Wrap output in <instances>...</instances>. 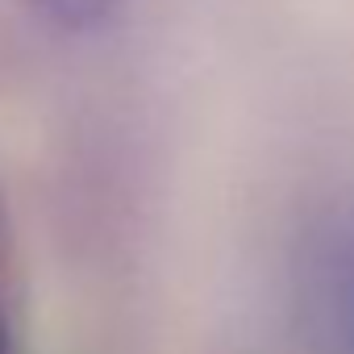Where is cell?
<instances>
[{
    "instance_id": "obj_3",
    "label": "cell",
    "mask_w": 354,
    "mask_h": 354,
    "mask_svg": "<svg viewBox=\"0 0 354 354\" xmlns=\"http://www.w3.org/2000/svg\"><path fill=\"white\" fill-rule=\"evenodd\" d=\"M0 354H9V317H5V300H0Z\"/></svg>"
},
{
    "instance_id": "obj_2",
    "label": "cell",
    "mask_w": 354,
    "mask_h": 354,
    "mask_svg": "<svg viewBox=\"0 0 354 354\" xmlns=\"http://www.w3.org/2000/svg\"><path fill=\"white\" fill-rule=\"evenodd\" d=\"M30 5L59 30H92L117 13L121 0H30Z\"/></svg>"
},
{
    "instance_id": "obj_1",
    "label": "cell",
    "mask_w": 354,
    "mask_h": 354,
    "mask_svg": "<svg viewBox=\"0 0 354 354\" xmlns=\"http://www.w3.org/2000/svg\"><path fill=\"white\" fill-rule=\"evenodd\" d=\"M300 354H354V192L321 205L292 254Z\"/></svg>"
}]
</instances>
